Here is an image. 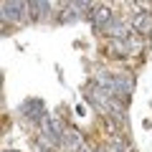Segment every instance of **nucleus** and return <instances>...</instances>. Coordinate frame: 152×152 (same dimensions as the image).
<instances>
[{
  "mask_svg": "<svg viewBox=\"0 0 152 152\" xmlns=\"http://www.w3.org/2000/svg\"><path fill=\"white\" fill-rule=\"evenodd\" d=\"M76 20H79V5H76V3H66L58 10V23L69 26V23H76Z\"/></svg>",
  "mask_w": 152,
  "mask_h": 152,
  "instance_id": "obj_6",
  "label": "nucleus"
},
{
  "mask_svg": "<svg viewBox=\"0 0 152 152\" xmlns=\"http://www.w3.org/2000/svg\"><path fill=\"white\" fill-rule=\"evenodd\" d=\"M20 109H23V114H26V117H28V119H31L36 127L41 124V122H43L46 117H48V114H51L48 109H46V104L41 102V99H28V102L23 104Z\"/></svg>",
  "mask_w": 152,
  "mask_h": 152,
  "instance_id": "obj_3",
  "label": "nucleus"
},
{
  "mask_svg": "<svg viewBox=\"0 0 152 152\" xmlns=\"http://www.w3.org/2000/svg\"><path fill=\"white\" fill-rule=\"evenodd\" d=\"M127 46H129V53H140L142 51V38L137 36V33H132V36L127 38Z\"/></svg>",
  "mask_w": 152,
  "mask_h": 152,
  "instance_id": "obj_8",
  "label": "nucleus"
},
{
  "mask_svg": "<svg viewBox=\"0 0 152 152\" xmlns=\"http://www.w3.org/2000/svg\"><path fill=\"white\" fill-rule=\"evenodd\" d=\"M107 53L114 56V58H124L127 53H129V46H127V41H119V38H112L107 43Z\"/></svg>",
  "mask_w": 152,
  "mask_h": 152,
  "instance_id": "obj_7",
  "label": "nucleus"
},
{
  "mask_svg": "<svg viewBox=\"0 0 152 152\" xmlns=\"http://www.w3.org/2000/svg\"><path fill=\"white\" fill-rule=\"evenodd\" d=\"M109 152H129V145H127L122 137H112V147H109Z\"/></svg>",
  "mask_w": 152,
  "mask_h": 152,
  "instance_id": "obj_9",
  "label": "nucleus"
},
{
  "mask_svg": "<svg viewBox=\"0 0 152 152\" xmlns=\"http://www.w3.org/2000/svg\"><path fill=\"white\" fill-rule=\"evenodd\" d=\"M129 26H132V31L137 33V36H152V13H147V10H140V13H134L132 15V20H129Z\"/></svg>",
  "mask_w": 152,
  "mask_h": 152,
  "instance_id": "obj_5",
  "label": "nucleus"
},
{
  "mask_svg": "<svg viewBox=\"0 0 152 152\" xmlns=\"http://www.w3.org/2000/svg\"><path fill=\"white\" fill-rule=\"evenodd\" d=\"M94 152H109V150H107V147H99V150H94Z\"/></svg>",
  "mask_w": 152,
  "mask_h": 152,
  "instance_id": "obj_10",
  "label": "nucleus"
},
{
  "mask_svg": "<svg viewBox=\"0 0 152 152\" xmlns=\"http://www.w3.org/2000/svg\"><path fill=\"white\" fill-rule=\"evenodd\" d=\"M10 23H20V20H31L28 15V3H20V0H5L3 3V23L8 26Z\"/></svg>",
  "mask_w": 152,
  "mask_h": 152,
  "instance_id": "obj_2",
  "label": "nucleus"
},
{
  "mask_svg": "<svg viewBox=\"0 0 152 152\" xmlns=\"http://www.w3.org/2000/svg\"><path fill=\"white\" fill-rule=\"evenodd\" d=\"M56 13V8L51 5V3H38V0H33V3H28V15H31V20L36 23H43V20H51Z\"/></svg>",
  "mask_w": 152,
  "mask_h": 152,
  "instance_id": "obj_4",
  "label": "nucleus"
},
{
  "mask_svg": "<svg viewBox=\"0 0 152 152\" xmlns=\"http://www.w3.org/2000/svg\"><path fill=\"white\" fill-rule=\"evenodd\" d=\"M86 18H89V23H91L94 28H99V31H107L109 23L114 20V13H112V8L104 5V3H94V5L86 10Z\"/></svg>",
  "mask_w": 152,
  "mask_h": 152,
  "instance_id": "obj_1",
  "label": "nucleus"
}]
</instances>
